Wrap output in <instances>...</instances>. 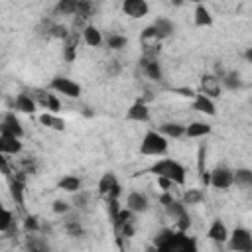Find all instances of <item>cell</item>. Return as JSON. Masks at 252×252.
<instances>
[{"mask_svg": "<svg viewBox=\"0 0 252 252\" xmlns=\"http://www.w3.org/2000/svg\"><path fill=\"white\" fill-rule=\"evenodd\" d=\"M156 248L161 252H195L197 244L193 238H189L183 230H169L163 228L156 236Z\"/></svg>", "mask_w": 252, "mask_h": 252, "instance_id": "cell-1", "label": "cell"}, {"mask_svg": "<svg viewBox=\"0 0 252 252\" xmlns=\"http://www.w3.org/2000/svg\"><path fill=\"white\" fill-rule=\"evenodd\" d=\"M150 171L156 173V175L169 177L175 185H183V183H185V167H183L179 161H173V159H159V161H156V163L150 167Z\"/></svg>", "mask_w": 252, "mask_h": 252, "instance_id": "cell-2", "label": "cell"}, {"mask_svg": "<svg viewBox=\"0 0 252 252\" xmlns=\"http://www.w3.org/2000/svg\"><path fill=\"white\" fill-rule=\"evenodd\" d=\"M140 152L144 156H161L167 152V138L156 130L146 132L142 144H140Z\"/></svg>", "mask_w": 252, "mask_h": 252, "instance_id": "cell-3", "label": "cell"}, {"mask_svg": "<svg viewBox=\"0 0 252 252\" xmlns=\"http://www.w3.org/2000/svg\"><path fill=\"white\" fill-rule=\"evenodd\" d=\"M230 242L228 248L236 250V252H250L252 250V234L246 228H234L232 234H228Z\"/></svg>", "mask_w": 252, "mask_h": 252, "instance_id": "cell-4", "label": "cell"}, {"mask_svg": "<svg viewBox=\"0 0 252 252\" xmlns=\"http://www.w3.org/2000/svg\"><path fill=\"white\" fill-rule=\"evenodd\" d=\"M49 87H51L55 93L65 94V96H69V98H77V96L81 94V85L75 83V81H71V79H67V77H55V79L49 83Z\"/></svg>", "mask_w": 252, "mask_h": 252, "instance_id": "cell-5", "label": "cell"}, {"mask_svg": "<svg viewBox=\"0 0 252 252\" xmlns=\"http://www.w3.org/2000/svg\"><path fill=\"white\" fill-rule=\"evenodd\" d=\"M159 37H158V33H156V30L150 26V28H146L144 32H142V35H140V43H142V47H144V55H148V57H156L158 55V51H159Z\"/></svg>", "mask_w": 252, "mask_h": 252, "instance_id": "cell-6", "label": "cell"}, {"mask_svg": "<svg viewBox=\"0 0 252 252\" xmlns=\"http://www.w3.org/2000/svg\"><path fill=\"white\" fill-rule=\"evenodd\" d=\"M209 183H211L215 189H220V191L228 189V187L232 185V169H228V167H224V165L217 167V169L209 175Z\"/></svg>", "mask_w": 252, "mask_h": 252, "instance_id": "cell-7", "label": "cell"}, {"mask_svg": "<svg viewBox=\"0 0 252 252\" xmlns=\"http://www.w3.org/2000/svg\"><path fill=\"white\" fill-rule=\"evenodd\" d=\"M98 193L104 197H118L120 195V183L114 173H104L98 181Z\"/></svg>", "mask_w": 252, "mask_h": 252, "instance_id": "cell-8", "label": "cell"}, {"mask_svg": "<svg viewBox=\"0 0 252 252\" xmlns=\"http://www.w3.org/2000/svg\"><path fill=\"white\" fill-rule=\"evenodd\" d=\"M122 10L130 18H144L150 8L146 0H122Z\"/></svg>", "mask_w": 252, "mask_h": 252, "instance_id": "cell-9", "label": "cell"}, {"mask_svg": "<svg viewBox=\"0 0 252 252\" xmlns=\"http://www.w3.org/2000/svg\"><path fill=\"white\" fill-rule=\"evenodd\" d=\"M201 91L209 98L220 96V81L217 75H203L201 77Z\"/></svg>", "mask_w": 252, "mask_h": 252, "instance_id": "cell-10", "label": "cell"}, {"mask_svg": "<svg viewBox=\"0 0 252 252\" xmlns=\"http://www.w3.org/2000/svg\"><path fill=\"white\" fill-rule=\"evenodd\" d=\"M0 134H12L16 138H22L24 136V128H22L20 120L14 114H6L4 116V122L0 124Z\"/></svg>", "mask_w": 252, "mask_h": 252, "instance_id": "cell-11", "label": "cell"}, {"mask_svg": "<svg viewBox=\"0 0 252 252\" xmlns=\"http://www.w3.org/2000/svg\"><path fill=\"white\" fill-rule=\"evenodd\" d=\"M140 65H142L144 73H146L150 79H154V81H161V67H159V63H158L156 57H148V55H144V57L140 59Z\"/></svg>", "mask_w": 252, "mask_h": 252, "instance_id": "cell-12", "label": "cell"}, {"mask_svg": "<svg viewBox=\"0 0 252 252\" xmlns=\"http://www.w3.org/2000/svg\"><path fill=\"white\" fill-rule=\"evenodd\" d=\"M24 189H26V175L22 171L10 183V193H12V199L18 203V207H24Z\"/></svg>", "mask_w": 252, "mask_h": 252, "instance_id": "cell-13", "label": "cell"}, {"mask_svg": "<svg viewBox=\"0 0 252 252\" xmlns=\"http://www.w3.org/2000/svg\"><path fill=\"white\" fill-rule=\"evenodd\" d=\"M22 142L12 134H0V154H20Z\"/></svg>", "mask_w": 252, "mask_h": 252, "instance_id": "cell-14", "label": "cell"}, {"mask_svg": "<svg viewBox=\"0 0 252 252\" xmlns=\"http://www.w3.org/2000/svg\"><path fill=\"white\" fill-rule=\"evenodd\" d=\"M126 207L132 211V213H144L148 209V197L144 193H138V191H132L126 199Z\"/></svg>", "mask_w": 252, "mask_h": 252, "instance_id": "cell-15", "label": "cell"}, {"mask_svg": "<svg viewBox=\"0 0 252 252\" xmlns=\"http://www.w3.org/2000/svg\"><path fill=\"white\" fill-rule=\"evenodd\" d=\"M207 236H209L213 242H217V244H222V242H226V240H228V230H226L224 222H220V220L217 219V220H213V224L209 226V232H207Z\"/></svg>", "mask_w": 252, "mask_h": 252, "instance_id": "cell-16", "label": "cell"}, {"mask_svg": "<svg viewBox=\"0 0 252 252\" xmlns=\"http://www.w3.org/2000/svg\"><path fill=\"white\" fill-rule=\"evenodd\" d=\"M126 116H128V120H136V122H146V120L150 118V110H148L146 102L138 100V102H134V104H132V106L128 108Z\"/></svg>", "mask_w": 252, "mask_h": 252, "instance_id": "cell-17", "label": "cell"}, {"mask_svg": "<svg viewBox=\"0 0 252 252\" xmlns=\"http://www.w3.org/2000/svg\"><path fill=\"white\" fill-rule=\"evenodd\" d=\"M152 28L156 30V33H158V37H159V39H165V37L173 35V32H175L173 22H171V20H167V18H158V20L154 22V26H152Z\"/></svg>", "mask_w": 252, "mask_h": 252, "instance_id": "cell-18", "label": "cell"}, {"mask_svg": "<svg viewBox=\"0 0 252 252\" xmlns=\"http://www.w3.org/2000/svg\"><path fill=\"white\" fill-rule=\"evenodd\" d=\"M193 106H195V110H199V112H203V114L215 116V102H213V98H209V96H205V94H197Z\"/></svg>", "mask_w": 252, "mask_h": 252, "instance_id": "cell-19", "label": "cell"}, {"mask_svg": "<svg viewBox=\"0 0 252 252\" xmlns=\"http://www.w3.org/2000/svg\"><path fill=\"white\" fill-rule=\"evenodd\" d=\"M159 134H163L165 138H181L185 134V126L177 122H165L159 126Z\"/></svg>", "mask_w": 252, "mask_h": 252, "instance_id": "cell-20", "label": "cell"}, {"mask_svg": "<svg viewBox=\"0 0 252 252\" xmlns=\"http://www.w3.org/2000/svg\"><path fill=\"white\" fill-rule=\"evenodd\" d=\"M16 110L26 112V114L33 112V110H35V100H33V96H30V94H26V93L18 94V96H16Z\"/></svg>", "mask_w": 252, "mask_h": 252, "instance_id": "cell-21", "label": "cell"}, {"mask_svg": "<svg viewBox=\"0 0 252 252\" xmlns=\"http://www.w3.org/2000/svg\"><path fill=\"white\" fill-rule=\"evenodd\" d=\"M209 132H211V126L209 124H205V122H193V124H189L185 128V134L183 136H187V138H201V136H207Z\"/></svg>", "mask_w": 252, "mask_h": 252, "instance_id": "cell-22", "label": "cell"}, {"mask_svg": "<svg viewBox=\"0 0 252 252\" xmlns=\"http://www.w3.org/2000/svg\"><path fill=\"white\" fill-rule=\"evenodd\" d=\"M57 187L63 189V191H67V193H77L81 189V179L77 175H65V177L59 179Z\"/></svg>", "mask_w": 252, "mask_h": 252, "instance_id": "cell-23", "label": "cell"}, {"mask_svg": "<svg viewBox=\"0 0 252 252\" xmlns=\"http://www.w3.org/2000/svg\"><path fill=\"white\" fill-rule=\"evenodd\" d=\"M195 26H199V28L213 26V16L203 4H197V8H195Z\"/></svg>", "mask_w": 252, "mask_h": 252, "instance_id": "cell-24", "label": "cell"}, {"mask_svg": "<svg viewBox=\"0 0 252 252\" xmlns=\"http://www.w3.org/2000/svg\"><path fill=\"white\" fill-rule=\"evenodd\" d=\"M39 122L43 124V126H47V128H53V130H65V120L63 118H59V116H53V114H49V112H45V114H41L39 116Z\"/></svg>", "mask_w": 252, "mask_h": 252, "instance_id": "cell-25", "label": "cell"}, {"mask_svg": "<svg viewBox=\"0 0 252 252\" xmlns=\"http://www.w3.org/2000/svg\"><path fill=\"white\" fill-rule=\"evenodd\" d=\"M83 39L87 41V45L96 47V45H100L102 35H100V32H98L94 26H87V28H85V32H83Z\"/></svg>", "mask_w": 252, "mask_h": 252, "instance_id": "cell-26", "label": "cell"}, {"mask_svg": "<svg viewBox=\"0 0 252 252\" xmlns=\"http://www.w3.org/2000/svg\"><path fill=\"white\" fill-rule=\"evenodd\" d=\"M232 183H236V185H242V187H248V185H252V171H250V169H246V167L232 171Z\"/></svg>", "mask_w": 252, "mask_h": 252, "instance_id": "cell-27", "label": "cell"}, {"mask_svg": "<svg viewBox=\"0 0 252 252\" xmlns=\"http://www.w3.org/2000/svg\"><path fill=\"white\" fill-rule=\"evenodd\" d=\"M165 207V213H167V217H171L173 220H177L179 217H183L187 211H185V205L183 203H179V201H169L167 205H163Z\"/></svg>", "mask_w": 252, "mask_h": 252, "instance_id": "cell-28", "label": "cell"}, {"mask_svg": "<svg viewBox=\"0 0 252 252\" xmlns=\"http://www.w3.org/2000/svg\"><path fill=\"white\" fill-rule=\"evenodd\" d=\"M222 85H224L226 89H230V91H236V89H240V87H242L240 75H238L236 71H232V73H226V75H222Z\"/></svg>", "mask_w": 252, "mask_h": 252, "instance_id": "cell-29", "label": "cell"}, {"mask_svg": "<svg viewBox=\"0 0 252 252\" xmlns=\"http://www.w3.org/2000/svg\"><path fill=\"white\" fill-rule=\"evenodd\" d=\"M75 51H77V35L67 39V43L63 47V59L65 61H75Z\"/></svg>", "mask_w": 252, "mask_h": 252, "instance_id": "cell-30", "label": "cell"}, {"mask_svg": "<svg viewBox=\"0 0 252 252\" xmlns=\"http://www.w3.org/2000/svg\"><path fill=\"white\" fill-rule=\"evenodd\" d=\"M75 14H77L79 18H83V20L91 18V14H93V2H91V0H79Z\"/></svg>", "mask_w": 252, "mask_h": 252, "instance_id": "cell-31", "label": "cell"}, {"mask_svg": "<svg viewBox=\"0 0 252 252\" xmlns=\"http://www.w3.org/2000/svg\"><path fill=\"white\" fill-rule=\"evenodd\" d=\"M203 201V191L199 189H189L183 193V205H197Z\"/></svg>", "mask_w": 252, "mask_h": 252, "instance_id": "cell-32", "label": "cell"}, {"mask_svg": "<svg viewBox=\"0 0 252 252\" xmlns=\"http://www.w3.org/2000/svg\"><path fill=\"white\" fill-rule=\"evenodd\" d=\"M77 2H79V0H59V2H57V12H61V14H65V16H71V14H75V10H77Z\"/></svg>", "mask_w": 252, "mask_h": 252, "instance_id": "cell-33", "label": "cell"}, {"mask_svg": "<svg viewBox=\"0 0 252 252\" xmlns=\"http://www.w3.org/2000/svg\"><path fill=\"white\" fill-rule=\"evenodd\" d=\"M12 213L4 207V205H0V232H6L10 226H12Z\"/></svg>", "mask_w": 252, "mask_h": 252, "instance_id": "cell-34", "label": "cell"}, {"mask_svg": "<svg viewBox=\"0 0 252 252\" xmlns=\"http://www.w3.org/2000/svg\"><path fill=\"white\" fill-rule=\"evenodd\" d=\"M106 43H108L110 49H122L128 43V39L124 35H120V33H110L108 39H106Z\"/></svg>", "mask_w": 252, "mask_h": 252, "instance_id": "cell-35", "label": "cell"}, {"mask_svg": "<svg viewBox=\"0 0 252 252\" xmlns=\"http://www.w3.org/2000/svg\"><path fill=\"white\" fill-rule=\"evenodd\" d=\"M106 207H108V215H110V220L114 222L118 211H120V203H118V197H106Z\"/></svg>", "mask_w": 252, "mask_h": 252, "instance_id": "cell-36", "label": "cell"}, {"mask_svg": "<svg viewBox=\"0 0 252 252\" xmlns=\"http://www.w3.org/2000/svg\"><path fill=\"white\" fill-rule=\"evenodd\" d=\"M65 228H67V232H69L71 236H81V234H83V228H81L79 220H67Z\"/></svg>", "mask_w": 252, "mask_h": 252, "instance_id": "cell-37", "label": "cell"}, {"mask_svg": "<svg viewBox=\"0 0 252 252\" xmlns=\"http://www.w3.org/2000/svg\"><path fill=\"white\" fill-rule=\"evenodd\" d=\"M49 33H51L53 37H57V39H67V37H69V32H67L65 26H53V28L49 30Z\"/></svg>", "mask_w": 252, "mask_h": 252, "instance_id": "cell-38", "label": "cell"}, {"mask_svg": "<svg viewBox=\"0 0 252 252\" xmlns=\"http://www.w3.org/2000/svg\"><path fill=\"white\" fill-rule=\"evenodd\" d=\"M43 106H45L47 110H53V112H55V110H59V106H61V104H59V100H57V96H55V94H47V96H45Z\"/></svg>", "mask_w": 252, "mask_h": 252, "instance_id": "cell-39", "label": "cell"}, {"mask_svg": "<svg viewBox=\"0 0 252 252\" xmlns=\"http://www.w3.org/2000/svg\"><path fill=\"white\" fill-rule=\"evenodd\" d=\"M189 226H191V219H189V215L185 213L183 217L177 219V230H183V232H185Z\"/></svg>", "mask_w": 252, "mask_h": 252, "instance_id": "cell-40", "label": "cell"}, {"mask_svg": "<svg viewBox=\"0 0 252 252\" xmlns=\"http://www.w3.org/2000/svg\"><path fill=\"white\" fill-rule=\"evenodd\" d=\"M24 226H26V230H37V228H39V222H37L35 217H26Z\"/></svg>", "mask_w": 252, "mask_h": 252, "instance_id": "cell-41", "label": "cell"}, {"mask_svg": "<svg viewBox=\"0 0 252 252\" xmlns=\"http://www.w3.org/2000/svg\"><path fill=\"white\" fill-rule=\"evenodd\" d=\"M158 183H159V187H161L163 191H169V187H173V185H175L169 177H163V175H158Z\"/></svg>", "mask_w": 252, "mask_h": 252, "instance_id": "cell-42", "label": "cell"}, {"mask_svg": "<svg viewBox=\"0 0 252 252\" xmlns=\"http://www.w3.org/2000/svg\"><path fill=\"white\" fill-rule=\"evenodd\" d=\"M0 173H2V175H6V177L12 173V169H10V165H8L6 158H4V154H0Z\"/></svg>", "mask_w": 252, "mask_h": 252, "instance_id": "cell-43", "label": "cell"}, {"mask_svg": "<svg viewBox=\"0 0 252 252\" xmlns=\"http://www.w3.org/2000/svg\"><path fill=\"white\" fill-rule=\"evenodd\" d=\"M205 146H199V158H197V163H199V173H205V167H203V163H205Z\"/></svg>", "mask_w": 252, "mask_h": 252, "instance_id": "cell-44", "label": "cell"}, {"mask_svg": "<svg viewBox=\"0 0 252 252\" xmlns=\"http://www.w3.org/2000/svg\"><path fill=\"white\" fill-rule=\"evenodd\" d=\"M53 211H55V213H67V211H69V205H67L65 201H55V203H53Z\"/></svg>", "mask_w": 252, "mask_h": 252, "instance_id": "cell-45", "label": "cell"}, {"mask_svg": "<svg viewBox=\"0 0 252 252\" xmlns=\"http://www.w3.org/2000/svg\"><path fill=\"white\" fill-rule=\"evenodd\" d=\"M85 203H87V195L85 193H81V195L75 197V205L77 207H85Z\"/></svg>", "mask_w": 252, "mask_h": 252, "instance_id": "cell-46", "label": "cell"}, {"mask_svg": "<svg viewBox=\"0 0 252 252\" xmlns=\"http://www.w3.org/2000/svg\"><path fill=\"white\" fill-rule=\"evenodd\" d=\"M169 201H173V197H171V195H169V193L165 191V193H163V195L159 197V203H161V205H167Z\"/></svg>", "mask_w": 252, "mask_h": 252, "instance_id": "cell-47", "label": "cell"}, {"mask_svg": "<svg viewBox=\"0 0 252 252\" xmlns=\"http://www.w3.org/2000/svg\"><path fill=\"white\" fill-rule=\"evenodd\" d=\"M244 57H246V61H252V49H246Z\"/></svg>", "mask_w": 252, "mask_h": 252, "instance_id": "cell-48", "label": "cell"}, {"mask_svg": "<svg viewBox=\"0 0 252 252\" xmlns=\"http://www.w3.org/2000/svg\"><path fill=\"white\" fill-rule=\"evenodd\" d=\"M183 2H185V0H171V4H173V6H181Z\"/></svg>", "mask_w": 252, "mask_h": 252, "instance_id": "cell-49", "label": "cell"}, {"mask_svg": "<svg viewBox=\"0 0 252 252\" xmlns=\"http://www.w3.org/2000/svg\"><path fill=\"white\" fill-rule=\"evenodd\" d=\"M189 2H193V4H201L203 0H189Z\"/></svg>", "mask_w": 252, "mask_h": 252, "instance_id": "cell-50", "label": "cell"}]
</instances>
